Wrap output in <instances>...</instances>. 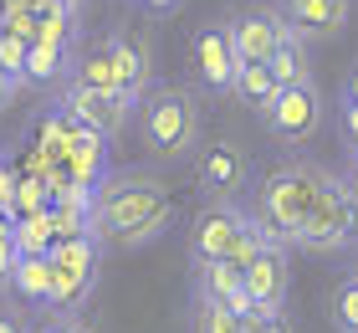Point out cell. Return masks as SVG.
<instances>
[{
	"label": "cell",
	"instance_id": "484cf974",
	"mask_svg": "<svg viewBox=\"0 0 358 333\" xmlns=\"http://www.w3.org/2000/svg\"><path fill=\"white\" fill-rule=\"evenodd\" d=\"M15 231H10V221L0 215V282H10V266H15Z\"/></svg>",
	"mask_w": 358,
	"mask_h": 333
},
{
	"label": "cell",
	"instance_id": "5b68a950",
	"mask_svg": "<svg viewBox=\"0 0 358 333\" xmlns=\"http://www.w3.org/2000/svg\"><path fill=\"white\" fill-rule=\"evenodd\" d=\"M358 241V195L348 185V175H328V185H322L313 215H307V226L297 231V246L292 252H313V257H333V252H348Z\"/></svg>",
	"mask_w": 358,
	"mask_h": 333
},
{
	"label": "cell",
	"instance_id": "83f0119b",
	"mask_svg": "<svg viewBox=\"0 0 358 333\" xmlns=\"http://www.w3.org/2000/svg\"><path fill=\"white\" fill-rule=\"evenodd\" d=\"M338 103H358V62L348 67V77H343V88H338Z\"/></svg>",
	"mask_w": 358,
	"mask_h": 333
},
{
	"label": "cell",
	"instance_id": "30bf717a",
	"mask_svg": "<svg viewBox=\"0 0 358 333\" xmlns=\"http://www.w3.org/2000/svg\"><path fill=\"white\" fill-rule=\"evenodd\" d=\"M246 292L256 313H282L287 308V287H292V246H262L246 266Z\"/></svg>",
	"mask_w": 358,
	"mask_h": 333
},
{
	"label": "cell",
	"instance_id": "7402d4cb",
	"mask_svg": "<svg viewBox=\"0 0 358 333\" xmlns=\"http://www.w3.org/2000/svg\"><path fill=\"white\" fill-rule=\"evenodd\" d=\"M333 323L338 333H358V272H348L333 292Z\"/></svg>",
	"mask_w": 358,
	"mask_h": 333
},
{
	"label": "cell",
	"instance_id": "8fae6325",
	"mask_svg": "<svg viewBox=\"0 0 358 333\" xmlns=\"http://www.w3.org/2000/svg\"><path fill=\"white\" fill-rule=\"evenodd\" d=\"M194 266V297H210V303H220V308H231L236 318H251V292H246V277H241V266L236 261H225V257H189Z\"/></svg>",
	"mask_w": 358,
	"mask_h": 333
},
{
	"label": "cell",
	"instance_id": "9c48e42d",
	"mask_svg": "<svg viewBox=\"0 0 358 333\" xmlns=\"http://www.w3.org/2000/svg\"><path fill=\"white\" fill-rule=\"evenodd\" d=\"M225 31H231V46L241 62H266L276 52V41L292 31V21L282 15L276 0H251V6L225 15Z\"/></svg>",
	"mask_w": 358,
	"mask_h": 333
},
{
	"label": "cell",
	"instance_id": "1f68e13d",
	"mask_svg": "<svg viewBox=\"0 0 358 333\" xmlns=\"http://www.w3.org/2000/svg\"><path fill=\"white\" fill-rule=\"evenodd\" d=\"M343 175H348V185H353V195H358V159H348V170H343Z\"/></svg>",
	"mask_w": 358,
	"mask_h": 333
},
{
	"label": "cell",
	"instance_id": "e0dca14e",
	"mask_svg": "<svg viewBox=\"0 0 358 333\" xmlns=\"http://www.w3.org/2000/svg\"><path fill=\"white\" fill-rule=\"evenodd\" d=\"M72 57H77V46L31 41V52H26V82H62V77H72Z\"/></svg>",
	"mask_w": 358,
	"mask_h": 333
},
{
	"label": "cell",
	"instance_id": "2e32d148",
	"mask_svg": "<svg viewBox=\"0 0 358 333\" xmlns=\"http://www.w3.org/2000/svg\"><path fill=\"white\" fill-rule=\"evenodd\" d=\"M307 36H297V31H287L282 41H276V52L266 57V67L276 72V82L282 88H292V82H313V52H307Z\"/></svg>",
	"mask_w": 358,
	"mask_h": 333
},
{
	"label": "cell",
	"instance_id": "277c9868",
	"mask_svg": "<svg viewBox=\"0 0 358 333\" xmlns=\"http://www.w3.org/2000/svg\"><path fill=\"white\" fill-rule=\"evenodd\" d=\"M262 246H266L262 226L236 195H205V205L189 221V257H225L246 266Z\"/></svg>",
	"mask_w": 358,
	"mask_h": 333
},
{
	"label": "cell",
	"instance_id": "52a82bcc",
	"mask_svg": "<svg viewBox=\"0 0 358 333\" xmlns=\"http://www.w3.org/2000/svg\"><path fill=\"white\" fill-rule=\"evenodd\" d=\"M262 123L276 144H287V149H302V144H313L322 123H328V103H322V88H317V77L313 82H292V88H276L262 108Z\"/></svg>",
	"mask_w": 358,
	"mask_h": 333
},
{
	"label": "cell",
	"instance_id": "603a6c76",
	"mask_svg": "<svg viewBox=\"0 0 358 333\" xmlns=\"http://www.w3.org/2000/svg\"><path fill=\"white\" fill-rule=\"evenodd\" d=\"M26 52H31L26 36H10V31H0V67H6L10 77H21V82H26Z\"/></svg>",
	"mask_w": 358,
	"mask_h": 333
},
{
	"label": "cell",
	"instance_id": "9a60e30c",
	"mask_svg": "<svg viewBox=\"0 0 358 333\" xmlns=\"http://www.w3.org/2000/svg\"><path fill=\"white\" fill-rule=\"evenodd\" d=\"M200 185H205V195H241L246 190V159H241V149H231V144L210 149L200 159Z\"/></svg>",
	"mask_w": 358,
	"mask_h": 333
},
{
	"label": "cell",
	"instance_id": "3957f363",
	"mask_svg": "<svg viewBox=\"0 0 358 333\" xmlns=\"http://www.w3.org/2000/svg\"><path fill=\"white\" fill-rule=\"evenodd\" d=\"M200 103H194L189 88H179V82H149V93L138 97V133H143V149H149L154 159H189L194 149H200Z\"/></svg>",
	"mask_w": 358,
	"mask_h": 333
},
{
	"label": "cell",
	"instance_id": "4316f807",
	"mask_svg": "<svg viewBox=\"0 0 358 333\" xmlns=\"http://www.w3.org/2000/svg\"><path fill=\"white\" fill-rule=\"evenodd\" d=\"M338 123H343V144H348V159H358V103H338Z\"/></svg>",
	"mask_w": 358,
	"mask_h": 333
},
{
	"label": "cell",
	"instance_id": "cb8c5ba5",
	"mask_svg": "<svg viewBox=\"0 0 358 333\" xmlns=\"http://www.w3.org/2000/svg\"><path fill=\"white\" fill-rule=\"evenodd\" d=\"M46 205H52V190H46V179H26V185H15V195H10V210H21V215L46 210Z\"/></svg>",
	"mask_w": 358,
	"mask_h": 333
},
{
	"label": "cell",
	"instance_id": "836d02e7",
	"mask_svg": "<svg viewBox=\"0 0 358 333\" xmlns=\"http://www.w3.org/2000/svg\"><path fill=\"white\" fill-rule=\"evenodd\" d=\"M353 272H358V266H353Z\"/></svg>",
	"mask_w": 358,
	"mask_h": 333
},
{
	"label": "cell",
	"instance_id": "6da1fadb",
	"mask_svg": "<svg viewBox=\"0 0 358 333\" xmlns=\"http://www.w3.org/2000/svg\"><path fill=\"white\" fill-rule=\"evenodd\" d=\"M174 221V200L169 185L149 170H118V175H103L87 185V215H83V231H92L97 241L108 246H149L169 231Z\"/></svg>",
	"mask_w": 358,
	"mask_h": 333
},
{
	"label": "cell",
	"instance_id": "5bb4252c",
	"mask_svg": "<svg viewBox=\"0 0 358 333\" xmlns=\"http://www.w3.org/2000/svg\"><path fill=\"white\" fill-rule=\"evenodd\" d=\"M103 46L113 52V62H118L123 93H128V97H143V93H149V82H154V57H149V46L134 41L128 31H108Z\"/></svg>",
	"mask_w": 358,
	"mask_h": 333
},
{
	"label": "cell",
	"instance_id": "8992f818",
	"mask_svg": "<svg viewBox=\"0 0 358 333\" xmlns=\"http://www.w3.org/2000/svg\"><path fill=\"white\" fill-rule=\"evenodd\" d=\"M52 297L46 313H77L87 303V292L97 287V266H103V241L92 231H67L52 241Z\"/></svg>",
	"mask_w": 358,
	"mask_h": 333
},
{
	"label": "cell",
	"instance_id": "ac0fdd59",
	"mask_svg": "<svg viewBox=\"0 0 358 333\" xmlns=\"http://www.w3.org/2000/svg\"><path fill=\"white\" fill-rule=\"evenodd\" d=\"M10 287L26 297V303H36V308H46V297H52V257H15V266H10Z\"/></svg>",
	"mask_w": 358,
	"mask_h": 333
},
{
	"label": "cell",
	"instance_id": "d6986e66",
	"mask_svg": "<svg viewBox=\"0 0 358 333\" xmlns=\"http://www.w3.org/2000/svg\"><path fill=\"white\" fill-rule=\"evenodd\" d=\"M10 231H15V252H21V257H41V252H52V241H57V215H52V205L31 210Z\"/></svg>",
	"mask_w": 358,
	"mask_h": 333
},
{
	"label": "cell",
	"instance_id": "d6a6232c",
	"mask_svg": "<svg viewBox=\"0 0 358 333\" xmlns=\"http://www.w3.org/2000/svg\"><path fill=\"white\" fill-rule=\"evenodd\" d=\"M67 6H83V0H67Z\"/></svg>",
	"mask_w": 358,
	"mask_h": 333
},
{
	"label": "cell",
	"instance_id": "d4e9b609",
	"mask_svg": "<svg viewBox=\"0 0 358 333\" xmlns=\"http://www.w3.org/2000/svg\"><path fill=\"white\" fill-rule=\"evenodd\" d=\"M246 333H297V328H292L287 308H282V313H251V318H246Z\"/></svg>",
	"mask_w": 358,
	"mask_h": 333
},
{
	"label": "cell",
	"instance_id": "7a4b0ae2",
	"mask_svg": "<svg viewBox=\"0 0 358 333\" xmlns=\"http://www.w3.org/2000/svg\"><path fill=\"white\" fill-rule=\"evenodd\" d=\"M328 164L307 159V154H292L282 164H271V170L256 179L251 190V215L256 226H262L266 246H297V231L307 226V215H313L322 185H328Z\"/></svg>",
	"mask_w": 358,
	"mask_h": 333
},
{
	"label": "cell",
	"instance_id": "4fadbf2b",
	"mask_svg": "<svg viewBox=\"0 0 358 333\" xmlns=\"http://www.w3.org/2000/svg\"><path fill=\"white\" fill-rule=\"evenodd\" d=\"M276 6L292 21V31L307 41H333L353 21V0H276Z\"/></svg>",
	"mask_w": 358,
	"mask_h": 333
},
{
	"label": "cell",
	"instance_id": "e575fe53",
	"mask_svg": "<svg viewBox=\"0 0 358 333\" xmlns=\"http://www.w3.org/2000/svg\"><path fill=\"white\" fill-rule=\"evenodd\" d=\"M353 246H358V241H353Z\"/></svg>",
	"mask_w": 358,
	"mask_h": 333
},
{
	"label": "cell",
	"instance_id": "f546056e",
	"mask_svg": "<svg viewBox=\"0 0 358 333\" xmlns=\"http://www.w3.org/2000/svg\"><path fill=\"white\" fill-rule=\"evenodd\" d=\"M10 195H15V179H10L6 164H0V210H10Z\"/></svg>",
	"mask_w": 358,
	"mask_h": 333
},
{
	"label": "cell",
	"instance_id": "4dcf8cb0",
	"mask_svg": "<svg viewBox=\"0 0 358 333\" xmlns=\"http://www.w3.org/2000/svg\"><path fill=\"white\" fill-rule=\"evenodd\" d=\"M138 6H149V11H174L179 0H138Z\"/></svg>",
	"mask_w": 358,
	"mask_h": 333
},
{
	"label": "cell",
	"instance_id": "ffe728a7",
	"mask_svg": "<svg viewBox=\"0 0 358 333\" xmlns=\"http://www.w3.org/2000/svg\"><path fill=\"white\" fill-rule=\"evenodd\" d=\"M276 88H282V82H276V72H271L266 62H241V67H236V77H231V93H236L246 108H262Z\"/></svg>",
	"mask_w": 358,
	"mask_h": 333
},
{
	"label": "cell",
	"instance_id": "ba28073f",
	"mask_svg": "<svg viewBox=\"0 0 358 333\" xmlns=\"http://www.w3.org/2000/svg\"><path fill=\"white\" fill-rule=\"evenodd\" d=\"M134 108H138V97H128L118 88H87V82H67V88H62V113H67L77 128L97 133V139L123 133Z\"/></svg>",
	"mask_w": 358,
	"mask_h": 333
},
{
	"label": "cell",
	"instance_id": "44dd1931",
	"mask_svg": "<svg viewBox=\"0 0 358 333\" xmlns=\"http://www.w3.org/2000/svg\"><path fill=\"white\" fill-rule=\"evenodd\" d=\"M194 333H246V318H236L231 308L210 303V297H194Z\"/></svg>",
	"mask_w": 358,
	"mask_h": 333
},
{
	"label": "cell",
	"instance_id": "7c38bea8",
	"mask_svg": "<svg viewBox=\"0 0 358 333\" xmlns=\"http://www.w3.org/2000/svg\"><path fill=\"white\" fill-rule=\"evenodd\" d=\"M189 52H194V72H200V82L210 93H231V77H236V46H231V31H225V21H210L189 36Z\"/></svg>",
	"mask_w": 358,
	"mask_h": 333
},
{
	"label": "cell",
	"instance_id": "f1b7e54d",
	"mask_svg": "<svg viewBox=\"0 0 358 333\" xmlns=\"http://www.w3.org/2000/svg\"><path fill=\"white\" fill-rule=\"evenodd\" d=\"M15 93H21V77H10L6 67H0V108H6L10 97H15Z\"/></svg>",
	"mask_w": 358,
	"mask_h": 333
}]
</instances>
